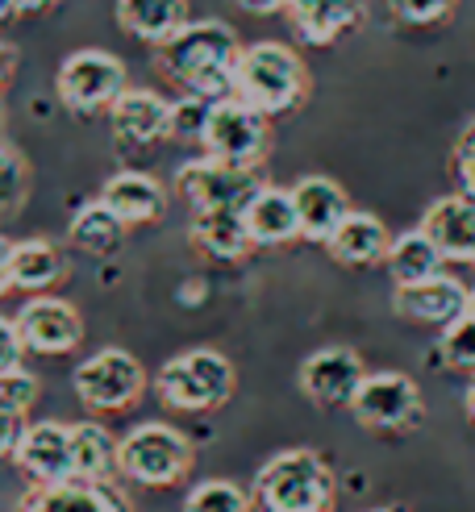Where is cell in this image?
<instances>
[{"label":"cell","instance_id":"1f68e13d","mask_svg":"<svg viewBox=\"0 0 475 512\" xmlns=\"http://www.w3.org/2000/svg\"><path fill=\"white\" fill-rule=\"evenodd\" d=\"M38 400V375L25 371V367H13V371H0V413H13V417H25Z\"/></svg>","mask_w":475,"mask_h":512},{"label":"cell","instance_id":"ba28073f","mask_svg":"<svg viewBox=\"0 0 475 512\" xmlns=\"http://www.w3.org/2000/svg\"><path fill=\"white\" fill-rule=\"evenodd\" d=\"M209 159H221L230 167H263L267 150H271V117L246 109L242 100H217L209 109L205 138H200Z\"/></svg>","mask_w":475,"mask_h":512},{"label":"cell","instance_id":"5b68a950","mask_svg":"<svg viewBox=\"0 0 475 512\" xmlns=\"http://www.w3.org/2000/svg\"><path fill=\"white\" fill-rule=\"evenodd\" d=\"M196 467V446L175 425L142 421L121 438V475L138 488H175Z\"/></svg>","mask_w":475,"mask_h":512},{"label":"cell","instance_id":"e575fe53","mask_svg":"<svg viewBox=\"0 0 475 512\" xmlns=\"http://www.w3.org/2000/svg\"><path fill=\"white\" fill-rule=\"evenodd\" d=\"M450 167H455V179H459V192L475 200V121L459 134L455 142V155H450Z\"/></svg>","mask_w":475,"mask_h":512},{"label":"cell","instance_id":"cb8c5ba5","mask_svg":"<svg viewBox=\"0 0 475 512\" xmlns=\"http://www.w3.org/2000/svg\"><path fill=\"white\" fill-rule=\"evenodd\" d=\"M117 25L130 38L163 46L192 21L188 17V0H117Z\"/></svg>","mask_w":475,"mask_h":512},{"label":"cell","instance_id":"7c38bea8","mask_svg":"<svg viewBox=\"0 0 475 512\" xmlns=\"http://www.w3.org/2000/svg\"><path fill=\"white\" fill-rule=\"evenodd\" d=\"M367 375L371 371L363 367L359 350L325 346V350H313L305 363H300V392L321 408H350Z\"/></svg>","mask_w":475,"mask_h":512},{"label":"cell","instance_id":"484cf974","mask_svg":"<svg viewBox=\"0 0 475 512\" xmlns=\"http://www.w3.org/2000/svg\"><path fill=\"white\" fill-rule=\"evenodd\" d=\"M9 279H13V288H21V292H46V288H55L59 279H67V259L59 254V246L46 242V238L13 242Z\"/></svg>","mask_w":475,"mask_h":512},{"label":"cell","instance_id":"6da1fadb","mask_svg":"<svg viewBox=\"0 0 475 512\" xmlns=\"http://www.w3.org/2000/svg\"><path fill=\"white\" fill-rule=\"evenodd\" d=\"M242 59V42L225 21H188L171 42L155 46V63L171 84H180L192 100H230L234 96V67Z\"/></svg>","mask_w":475,"mask_h":512},{"label":"cell","instance_id":"d6986e66","mask_svg":"<svg viewBox=\"0 0 475 512\" xmlns=\"http://www.w3.org/2000/svg\"><path fill=\"white\" fill-rule=\"evenodd\" d=\"M17 512H130V500L113 483L71 479V483H50V488H30Z\"/></svg>","mask_w":475,"mask_h":512},{"label":"cell","instance_id":"f546056e","mask_svg":"<svg viewBox=\"0 0 475 512\" xmlns=\"http://www.w3.org/2000/svg\"><path fill=\"white\" fill-rule=\"evenodd\" d=\"M25 196H30V163L21 159V150L0 142V221H9Z\"/></svg>","mask_w":475,"mask_h":512},{"label":"cell","instance_id":"60d3db41","mask_svg":"<svg viewBox=\"0 0 475 512\" xmlns=\"http://www.w3.org/2000/svg\"><path fill=\"white\" fill-rule=\"evenodd\" d=\"M467 417L475 421V375H471V383H467Z\"/></svg>","mask_w":475,"mask_h":512},{"label":"cell","instance_id":"74e56055","mask_svg":"<svg viewBox=\"0 0 475 512\" xmlns=\"http://www.w3.org/2000/svg\"><path fill=\"white\" fill-rule=\"evenodd\" d=\"M55 5H59V0H0V21H17L25 13H46Z\"/></svg>","mask_w":475,"mask_h":512},{"label":"cell","instance_id":"8fae6325","mask_svg":"<svg viewBox=\"0 0 475 512\" xmlns=\"http://www.w3.org/2000/svg\"><path fill=\"white\" fill-rule=\"evenodd\" d=\"M13 321H17V334H21V342H25V350H30V354L59 358V354H71L75 346L84 342V317H80V309H75L71 300H59V296L25 300Z\"/></svg>","mask_w":475,"mask_h":512},{"label":"cell","instance_id":"83f0119b","mask_svg":"<svg viewBox=\"0 0 475 512\" xmlns=\"http://www.w3.org/2000/svg\"><path fill=\"white\" fill-rule=\"evenodd\" d=\"M67 238H71V246H80L88 254H117L125 242V221L113 209H105L100 200H88L84 209L71 217Z\"/></svg>","mask_w":475,"mask_h":512},{"label":"cell","instance_id":"52a82bcc","mask_svg":"<svg viewBox=\"0 0 475 512\" xmlns=\"http://www.w3.org/2000/svg\"><path fill=\"white\" fill-rule=\"evenodd\" d=\"M263 175L255 167H230L221 159H188L175 171V192H180L196 213H213V209H234L242 213L250 200L263 192Z\"/></svg>","mask_w":475,"mask_h":512},{"label":"cell","instance_id":"4fadbf2b","mask_svg":"<svg viewBox=\"0 0 475 512\" xmlns=\"http://www.w3.org/2000/svg\"><path fill=\"white\" fill-rule=\"evenodd\" d=\"M13 463L34 488L50 483H71L75 479V450H71V425L63 421H34L25 429V442Z\"/></svg>","mask_w":475,"mask_h":512},{"label":"cell","instance_id":"8d00e7d4","mask_svg":"<svg viewBox=\"0 0 475 512\" xmlns=\"http://www.w3.org/2000/svg\"><path fill=\"white\" fill-rule=\"evenodd\" d=\"M25 417H13V413H0V463L5 458H17L21 442H25Z\"/></svg>","mask_w":475,"mask_h":512},{"label":"cell","instance_id":"7bdbcfd3","mask_svg":"<svg viewBox=\"0 0 475 512\" xmlns=\"http://www.w3.org/2000/svg\"><path fill=\"white\" fill-rule=\"evenodd\" d=\"M375 512H405V508H396V504H392V508H375Z\"/></svg>","mask_w":475,"mask_h":512},{"label":"cell","instance_id":"8992f818","mask_svg":"<svg viewBox=\"0 0 475 512\" xmlns=\"http://www.w3.org/2000/svg\"><path fill=\"white\" fill-rule=\"evenodd\" d=\"M71 383H75L80 404L92 408V413H125V408H134L142 400L146 371L130 350L105 346V350H96L92 358H84V363L75 367Z\"/></svg>","mask_w":475,"mask_h":512},{"label":"cell","instance_id":"44dd1931","mask_svg":"<svg viewBox=\"0 0 475 512\" xmlns=\"http://www.w3.org/2000/svg\"><path fill=\"white\" fill-rule=\"evenodd\" d=\"M188 242L213 263H242L255 242H250V229L242 221V213L234 209H213V213H192L188 225Z\"/></svg>","mask_w":475,"mask_h":512},{"label":"cell","instance_id":"7a4b0ae2","mask_svg":"<svg viewBox=\"0 0 475 512\" xmlns=\"http://www.w3.org/2000/svg\"><path fill=\"white\" fill-rule=\"evenodd\" d=\"M234 100L263 117L296 113L309 100V67L300 50L288 42L242 46V59L234 67Z\"/></svg>","mask_w":475,"mask_h":512},{"label":"cell","instance_id":"4316f807","mask_svg":"<svg viewBox=\"0 0 475 512\" xmlns=\"http://www.w3.org/2000/svg\"><path fill=\"white\" fill-rule=\"evenodd\" d=\"M442 254L438 246L421 234V229H409V234L392 238V250H388V275L396 279V288H413V284H425V279H438L442 275Z\"/></svg>","mask_w":475,"mask_h":512},{"label":"cell","instance_id":"f1b7e54d","mask_svg":"<svg viewBox=\"0 0 475 512\" xmlns=\"http://www.w3.org/2000/svg\"><path fill=\"white\" fill-rule=\"evenodd\" d=\"M184 512H255V492L234 479H205L184 496Z\"/></svg>","mask_w":475,"mask_h":512},{"label":"cell","instance_id":"f35d334b","mask_svg":"<svg viewBox=\"0 0 475 512\" xmlns=\"http://www.w3.org/2000/svg\"><path fill=\"white\" fill-rule=\"evenodd\" d=\"M13 71H17V46L13 42H0V92L9 88Z\"/></svg>","mask_w":475,"mask_h":512},{"label":"cell","instance_id":"277c9868","mask_svg":"<svg viewBox=\"0 0 475 512\" xmlns=\"http://www.w3.org/2000/svg\"><path fill=\"white\" fill-rule=\"evenodd\" d=\"M234 388H238L234 363L209 346H196V350L167 358L155 379L159 400L167 408H175V413H213V408L230 404Z\"/></svg>","mask_w":475,"mask_h":512},{"label":"cell","instance_id":"d4e9b609","mask_svg":"<svg viewBox=\"0 0 475 512\" xmlns=\"http://www.w3.org/2000/svg\"><path fill=\"white\" fill-rule=\"evenodd\" d=\"M71 450H75V479L113 483L121 475V442L105 425L75 421L71 425Z\"/></svg>","mask_w":475,"mask_h":512},{"label":"cell","instance_id":"ffe728a7","mask_svg":"<svg viewBox=\"0 0 475 512\" xmlns=\"http://www.w3.org/2000/svg\"><path fill=\"white\" fill-rule=\"evenodd\" d=\"M100 204L113 209L125 229L130 225H150L167 213V192L155 175L146 171H117L105 179V188H100Z\"/></svg>","mask_w":475,"mask_h":512},{"label":"cell","instance_id":"7402d4cb","mask_svg":"<svg viewBox=\"0 0 475 512\" xmlns=\"http://www.w3.org/2000/svg\"><path fill=\"white\" fill-rule=\"evenodd\" d=\"M330 259L342 267H375V263H388V250H392V234L388 225L375 217V213H350L342 221V229L330 238Z\"/></svg>","mask_w":475,"mask_h":512},{"label":"cell","instance_id":"2e32d148","mask_svg":"<svg viewBox=\"0 0 475 512\" xmlns=\"http://www.w3.org/2000/svg\"><path fill=\"white\" fill-rule=\"evenodd\" d=\"M417 229L438 246L446 263H475V200L471 196L455 192L434 200Z\"/></svg>","mask_w":475,"mask_h":512},{"label":"cell","instance_id":"4dcf8cb0","mask_svg":"<svg viewBox=\"0 0 475 512\" xmlns=\"http://www.w3.org/2000/svg\"><path fill=\"white\" fill-rule=\"evenodd\" d=\"M438 354L450 371H463V375H475V317L467 313L463 321L446 325L442 329V342H438Z\"/></svg>","mask_w":475,"mask_h":512},{"label":"cell","instance_id":"d6a6232c","mask_svg":"<svg viewBox=\"0 0 475 512\" xmlns=\"http://www.w3.org/2000/svg\"><path fill=\"white\" fill-rule=\"evenodd\" d=\"M388 9L396 21L417 25V30H430V25H442L455 17L459 0H388Z\"/></svg>","mask_w":475,"mask_h":512},{"label":"cell","instance_id":"9c48e42d","mask_svg":"<svg viewBox=\"0 0 475 512\" xmlns=\"http://www.w3.org/2000/svg\"><path fill=\"white\" fill-rule=\"evenodd\" d=\"M55 92L80 117L113 109L125 96V63L109 55V50H75V55L63 59L55 75Z\"/></svg>","mask_w":475,"mask_h":512},{"label":"cell","instance_id":"b9f144b4","mask_svg":"<svg viewBox=\"0 0 475 512\" xmlns=\"http://www.w3.org/2000/svg\"><path fill=\"white\" fill-rule=\"evenodd\" d=\"M0 142H5V100H0Z\"/></svg>","mask_w":475,"mask_h":512},{"label":"cell","instance_id":"9a60e30c","mask_svg":"<svg viewBox=\"0 0 475 512\" xmlns=\"http://www.w3.org/2000/svg\"><path fill=\"white\" fill-rule=\"evenodd\" d=\"M292 200L300 213V238L330 246V238L342 229V221L355 213L350 209V196L338 179L330 175H305L292 184Z\"/></svg>","mask_w":475,"mask_h":512},{"label":"cell","instance_id":"e0dca14e","mask_svg":"<svg viewBox=\"0 0 475 512\" xmlns=\"http://www.w3.org/2000/svg\"><path fill=\"white\" fill-rule=\"evenodd\" d=\"M109 130L121 146H150L171 138V100L150 88H125V96L109 109Z\"/></svg>","mask_w":475,"mask_h":512},{"label":"cell","instance_id":"ee69618b","mask_svg":"<svg viewBox=\"0 0 475 512\" xmlns=\"http://www.w3.org/2000/svg\"><path fill=\"white\" fill-rule=\"evenodd\" d=\"M471 317H475V288H471Z\"/></svg>","mask_w":475,"mask_h":512},{"label":"cell","instance_id":"30bf717a","mask_svg":"<svg viewBox=\"0 0 475 512\" xmlns=\"http://www.w3.org/2000/svg\"><path fill=\"white\" fill-rule=\"evenodd\" d=\"M350 413L363 429L375 433H400V429H413L425 417V404L417 383L405 371H371L363 379V388L350 404Z\"/></svg>","mask_w":475,"mask_h":512},{"label":"cell","instance_id":"d590c367","mask_svg":"<svg viewBox=\"0 0 475 512\" xmlns=\"http://www.w3.org/2000/svg\"><path fill=\"white\" fill-rule=\"evenodd\" d=\"M21 358H25V342L17 334V321L0 317V371L21 367Z\"/></svg>","mask_w":475,"mask_h":512},{"label":"cell","instance_id":"603a6c76","mask_svg":"<svg viewBox=\"0 0 475 512\" xmlns=\"http://www.w3.org/2000/svg\"><path fill=\"white\" fill-rule=\"evenodd\" d=\"M242 221H246L250 242H255V246H284V242L300 238V213H296L292 188L267 184V188L242 209Z\"/></svg>","mask_w":475,"mask_h":512},{"label":"cell","instance_id":"5bb4252c","mask_svg":"<svg viewBox=\"0 0 475 512\" xmlns=\"http://www.w3.org/2000/svg\"><path fill=\"white\" fill-rule=\"evenodd\" d=\"M392 309L405 321L446 329L471 313V288H463L455 275H438V279H425V284H413V288H396Z\"/></svg>","mask_w":475,"mask_h":512},{"label":"cell","instance_id":"836d02e7","mask_svg":"<svg viewBox=\"0 0 475 512\" xmlns=\"http://www.w3.org/2000/svg\"><path fill=\"white\" fill-rule=\"evenodd\" d=\"M209 100H192V96H184V100H175L171 105V138L175 142H200L205 138V125H209Z\"/></svg>","mask_w":475,"mask_h":512},{"label":"cell","instance_id":"ac0fdd59","mask_svg":"<svg viewBox=\"0 0 475 512\" xmlns=\"http://www.w3.org/2000/svg\"><path fill=\"white\" fill-rule=\"evenodd\" d=\"M367 17V0H292L288 21L300 42L313 46H330L342 34L359 30Z\"/></svg>","mask_w":475,"mask_h":512},{"label":"cell","instance_id":"ab89813d","mask_svg":"<svg viewBox=\"0 0 475 512\" xmlns=\"http://www.w3.org/2000/svg\"><path fill=\"white\" fill-rule=\"evenodd\" d=\"M9 254H13V242L0 234V296H5L13 288V279H9Z\"/></svg>","mask_w":475,"mask_h":512},{"label":"cell","instance_id":"3957f363","mask_svg":"<svg viewBox=\"0 0 475 512\" xmlns=\"http://www.w3.org/2000/svg\"><path fill=\"white\" fill-rule=\"evenodd\" d=\"M338 479L317 450H280L255 475V504L263 512H334Z\"/></svg>","mask_w":475,"mask_h":512}]
</instances>
